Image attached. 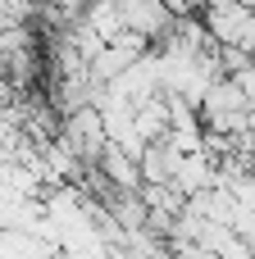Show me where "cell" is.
I'll return each instance as SVG.
<instances>
[{
    "instance_id": "cell-1",
    "label": "cell",
    "mask_w": 255,
    "mask_h": 259,
    "mask_svg": "<svg viewBox=\"0 0 255 259\" xmlns=\"http://www.w3.org/2000/svg\"><path fill=\"white\" fill-rule=\"evenodd\" d=\"M201 23L210 32L214 46H228V50H251L255 41V9L242 0H210L201 9Z\"/></svg>"
},
{
    "instance_id": "cell-2",
    "label": "cell",
    "mask_w": 255,
    "mask_h": 259,
    "mask_svg": "<svg viewBox=\"0 0 255 259\" xmlns=\"http://www.w3.org/2000/svg\"><path fill=\"white\" fill-rule=\"evenodd\" d=\"M251 59H255V41H251Z\"/></svg>"
}]
</instances>
